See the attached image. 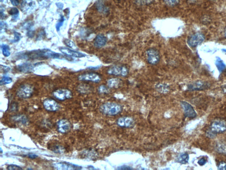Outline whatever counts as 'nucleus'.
<instances>
[{
	"mask_svg": "<svg viewBox=\"0 0 226 170\" xmlns=\"http://www.w3.org/2000/svg\"><path fill=\"white\" fill-rule=\"evenodd\" d=\"M25 56H24V58L27 57L28 58L37 59L42 57L47 59H66L69 61L73 60L72 58H70V56H69L57 53L47 49L32 51L28 53H25Z\"/></svg>",
	"mask_w": 226,
	"mask_h": 170,
	"instance_id": "obj_1",
	"label": "nucleus"
},
{
	"mask_svg": "<svg viewBox=\"0 0 226 170\" xmlns=\"http://www.w3.org/2000/svg\"><path fill=\"white\" fill-rule=\"evenodd\" d=\"M189 156L188 153H183L180 154L176 159V161L181 164H186L188 163Z\"/></svg>",
	"mask_w": 226,
	"mask_h": 170,
	"instance_id": "obj_24",
	"label": "nucleus"
},
{
	"mask_svg": "<svg viewBox=\"0 0 226 170\" xmlns=\"http://www.w3.org/2000/svg\"><path fill=\"white\" fill-rule=\"evenodd\" d=\"M53 167L55 169L59 170H78L81 169L79 166L65 162H58L53 164Z\"/></svg>",
	"mask_w": 226,
	"mask_h": 170,
	"instance_id": "obj_10",
	"label": "nucleus"
},
{
	"mask_svg": "<svg viewBox=\"0 0 226 170\" xmlns=\"http://www.w3.org/2000/svg\"><path fill=\"white\" fill-rule=\"evenodd\" d=\"M78 79L80 81H92L94 82H99L101 80L100 76L95 73H89L80 75Z\"/></svg>",
	"mask_w": 226,
	"mask_h": 170,
	"instance_id": "obj_13",
	"label": "nucleus"
},
{
	"mask_svg": "<svg viewBox=\"0 0 226 170\" xmlns=\"http://www.w3.org/2000/svg\"><path fill=\"white\" fill-rule=\"evenodd\" d=\"M122 107L119 104L114 102H107L100 107L101 113L106 115H117L122 111Z\"/></svg>",
	"mask_w": 226,
	"mask_h": 170,
	"instance_id": "obj_3",
	"label": "nucleus"
},
{
	"mask_svg": "<svg viewBox=\"0 0 226 170\" xmlns=\"http://www.w3.org/2000/svg\"><path fill=\"white\" fill-rule=\"evenodd\" d=\"M223 51H225V52H226V50L223 49Z\"/></svg>",
	"mask_w": 226,
	"mask_h": 170,
	"instance_id": "obj_49",
	"label": "nucleus"
},
{
	"mask_svg": "<svg viewBox=\"0 0 226 170\" xmlns=\"http://www.w3.org/2000/svg\"><path fill=\"white\" fill-rule=\"evenodd\" d=\"M0 27H1V31H2V30H4L7 29L8 27V24L6 23L4 21H1V23H0Z\"/></svg>",
	"mask_w": 226,
	"mask_h": 170,
	"instance_id": "obj_39",
	"label": "nucleus"
},
{
	"mask_svg": "<svg viewBox=\"0 0 226 170\" xmlns=\"http://www.w3.org/2000/svg\"><path fill=\"white\" fill-rule=\"evenodd\" d=\"M209 84L205 81H198L190 83L188 86V89L190 91H200L208 88Z\"/></svg>",
	"mask_w": 226,
	"mask_h": 170,
	"instance_id": "obj_16",
	"label": "nucleus"
},
{
	"mask_svg": "<svg viewBox=\"0 0 226 170\" xmlns=\"http://www.w3.org/2000/svg\"><path fill=\"white\" fill-rule=\"evenodd\" d=\"M224 35H225V37L226 38V28L225 29V30H224Z\"/></svg>",
	"mask_w": 226,
	"mask_h": 170,
	"instance_id": "obj_48",
	"label": "nucleus"
},
{
	"mask_svg": "<svg viewBox=\"0 0 226 170\" xmlns=\"http://www.w3.org/2000/svg\"><path fill=\"white\" fill-rule=\"evenodd\" d=\"M9 14L12 16V20L14 21H16L19 17V10L16 8H12L9 11Z\"/></svg>",
	"mask_w": 226,
	"mask_h": 170,
	"instance_id": "obj_26",
	"label": "nucleus"
},
{
	"mask_svg": "<svg viewBox=\"0 0 226 170\" xmlns=\"http://www.w3.org/2000/svg\"><path fill=\"white\" fill-rule=\"evenodd\" d=\"M153 1V0H136L137 3L140 5H148L151 4Z\"/></svg>",
	"mask_w": 226,
	"mask_h": 170,
	"instance_id": "obj_35",
	"label": "nucleus"
},
{
	"mask_svg": "<svg viewBox=\"0 0 226 170\" xmlns=\"http://www.w3.org/2000/svg\"><path fill=\"white\" fill-rule=\"evenodd\" d=\"M36 3L33 0H22L21 9L26 14L31 13L36 8Z\"/></svg>",
	"mask_w": 226,
	"mask_h": 170,
	"instance_id": "obj_14",
	"label": "nucleus"
},
{
	"mask_svg": "<svg viewBox=\"0 0 226 170\" xmlns=\"http://www.w3.org/2000/svg\"><path fill=\"white\" fill-rule=\"evenodd\" d=\"M12 81L13 80H12V78L6 77V76H4L1 80L0 83H1V85H5L11 83L12 82Z\"/></svg>",
	"mask_w": 226,
	"mask_h": 170,
	"instance_id": "obj_28",
	"label": "nucleus"
},
{
	"mask_svg": "<svg viewBox=\"0 0 226 170\" xmlns=\"http://www.w3.org/2000/svg\"><path fill=\"white\" fill-rule=\"evenodd\" d=\"M6 17V15L4 14V9H2V7H1V19H4Z\"/></svg>",
	"mask_w": 226,
	"mask_h": 170,
	"instance_id": "obj_44",
	"label": "nucleus"
},
{
	"mask_svg": "<svg viewBox=\"0 0 226 170\" xmlns=\"http://www.w3.org/2000/svg\"><path fill=\"white\" fill-rule=\"evenodd\" d=\"M14 38L13 40H11V42L13 43H14L19 42L21 38V34L16 31H14Z\"/></svg>",
	"mask_w": 226,
	"mask_h": 170,
	"instance_id": "obj_34",
	"label": "nucleus"
},
{
	"mask_svg": "<svg viewBox=\"0 0 226 170\" xmlns=\"http://www.w3.org/2000/svg\"><path fill=\"white\" fill-rule=\"evenodd\" d=\"M34 31L32 30H29L28 32V36L30 38H32L34 36Z\"/></svg>",
	"mask_w": 226,
	"mask_h": 170,
	"instance_id": "obj_43",
	"label": "nucleus"
},
{
	"mask_svg": "<svg viewBox=\"0 0 226 170\" xmlns=\"http://www.w3.org/2000/svg\"><path fill=\"white\" fill-rule=\"evenodd\" d=\"M18 69L20 71L23 72H30L32 71L33 66L32 64L29 63H24L18 66Z\"/></svg>",
	"mask_w": 226,
	"mask_h": 170,
	"instance_id": "obj_22",
	"label": "nucleus"
},
{
	"mask_svg": "<svg viewBox=\"0 0 226 170\" xmlns=\"http://www.w3.org/2000/svg\"><path fill=\"white\" fill-rule=\"evenodd\" d=\"M44 107L47 111L50 112H55L59 109V104L58 102L52 99H46L43 102Z\"/></svg>",
	"mask_w": 226,
	"mask_h": 170,
	"instance_id": "obj_12",
	"label": "nucleus"
},
{
	"mask_svg": "<svg viewBox=\"0 0 226 170\" xmlns=\"http://www.w3.org/2000/svg\"><path fill=\"white\" fill-rule=\"evenodd\" d=\"M164 1L167 5L171 6H176L179 2V0H164Z\"/></svg>",
	"mask_w": 226,
	"mask_h": 170,
	"instance_id": "obj_31",
	"label": "nucleus"
},
{
	"mask_svg": "<svg viewBox=\"0 0 226 170\" xmlns=\"http://www.w3.org/2000/svg\"><path fill=\"white\" fill-rule=\"evenodd\" d=\"M118 126L122 128H131L134 125V119L129 116H123L119 118L117 121Z\"/></svg>",
	"mask_w": 226,
	"mask_h": 170,
	"instance_id": "obj_11",
	"label": "nucleus"
},
{
	"mask_svg": "<svg viewBox=\"0 0 226 170\" xmlns=\"http://www.w3.org/2000/svg\"><path fill=\"white\" fill-rule=\"evenodd\" d=\"M181 105L183 109L185 116L190 118L196 117L197 113L190 104L186 101H182L181 102Z\"/></svg>",
	"mask_w": 226,
	"mask_h": 170,
	"instance_id": "obj_9",
	"label": "nucleus"
},
{
	"mask_svg": "<svg viewBox=\"0 0 226 170\" xmlns=\"http://www.w3.org/2000/svg\"><path fill=\"white\" fill-rule=\"evenodd\" d=\"M54 98L59 101H64L71 99L72 94L71 91L66 89H59L55 90L53 93Z\"/></svg>",
	"mask_w": 226,
	"mask_h": 170,
	"instance_id": "obj_6",
	"label": "nucleus"
},
{
	"mask_svg": "<svg viewBox=\"0 0 226 170\" xmlns=\"http://www.w3.org/2000/svg\"><path fill=\"white\" fill-rule=\"evenodd\" d=\"M1 48L3 55L5 57L9 56L10 55V48L9 46L6 44H3Z\"/></svg>",
	"mask_w": 226,
	"mask_h": 170,
	"instance_id": "obj_27",
	"label": "nucleus"
},
{
	"mask_svg": "<svg viewBox=\"0 0 226 170\" xmlns=\"http://www.w3.org/2000/svg\"><path fill=\"white\" fill-rule=\"evenodd\" d=\"M65 20V19L64 17L63 16H61V18H60V20H59V21H58V22L57 23V24H56V30L57 31H59V30H60V28H61V27L63 26V24H64V22Z\"/></svg>",
	"mask_w": 226,
	"mask_h": 170,
	"instance_id": "obj_30",
	"label": "nucleus"
},
{
	"mask_svg": "<svg viewBox=\"0 0 226 170\" xmlns=\"http://www.w3.org/2000/svg\"><path fill=\"white\" fill-rule=\"evenodd\" d=\"M226 131V121L222 120H216L212 122L207 135L210 138H213L218 134L224 133Z\"/></svg>",
	"mask_w": 226,
	"mask_h": 170,
	"instance_id": "obj_2",
	"label": "nucleus"
},
{
	"mask_svg": "<svg viewBox=\"0 0 226 170\" xmlns=\"http://www.w3.org/2000/svg\"><path fill=\"white\" fill-rule=\"evenodd\" d=\"M107 73L110 75L125 77L128 74V70L125 66H114L107 70Z\"/></svg>",
	"mask_w": 226,
	"mask_h": 170,
	"instance_id": "obj_7",
	"label": "nucleus"
},
{
	"mask_svg": "<svg viewBox=\"0 0 226 170\" xmlns=\"http://www.w3.org/2000/svg\"><path fill=\"white\" fill-rule=\"evenodd\" d=\"M97 8L98 10L101 12H104L107 11V8L102 1H99L97 4Z\"/></svg>",
	"mask_w": 226,
	"mask_h": 170,
	"instance_id": "obj_32",
	"label": "nucleus"
},
{
	"mask_svg": "<svg viewBox=\"0 0 226 170\" xmlns=\"http://www.w3.org/2000/svg\"><path fill=\"white\" fill-rule=\"evenodd\" d=\"M13 120L17 123H20L23 125H27L28 123V119L23 115L14 116L12 117Z\"/></svg>",
	"mask_w": 226,
	"mask_h": 170,
	"instance_id": "obj_21",
	"label": "nucleus"
},
{
	"mask_svg": "<svg viewBox=\"0 0 226 170\" xmlns=\"http://www.w3.org/2000/svg\"><path fill=\"white\" fill-rule=\"evenodd\" d=\"M7 169L9 170H22V168L16 165L11 164L9 165L8 166Z\"/></svg>",
	"mask_w": 226,
	"mask_h": 170,
	"instance_id": "obj_36",
	"label": "nucleus"
},
{
	"mask_svg": "<svg viewBox=\"0 0 226 170\" xmlns=\"http://www.w3.org/2000/svg\"><path fill=\"white\" fill-rule=\"evenodd\" d=\"M147 59L149 64L151 65L157 64L160 60V56L157 51L154 49H150L146 52Z\"/></svg>",
	"mask_w": 226,
	"mask_h": 170,
	"instance_id": "obj_8",
	"label": "nucleus"
},
{
	"mask_svg": "<svg viewBox=\"0 0 226 170\" xmlns=\"http://www.w3.org/2000/svg\"><path fill=\"white\" fill-rule=\"evenodd\" d=\"M215 149L216 151L220 153L226 155V141H219L215 144Z\"/></svg>",
	"mask_w": 226,
	"mask_h": 170,
	"instance_id": "obj_20",
	"label": "nucleus"
},
{
	"mask_svg": "<svg viewBox=\"0 0 226 170\" xmlns=\"http://www.w3.org/2000/svg\"><path fill=\"white\" fill-rule=\"evenodd\" d=\"M156 90L160 93L166 94L169 92L170 87L165 84L159 83L157 84L156 86Z\"/></svg>",
	"mask_w": 226,
	"mask_h": 170,
	"instance_id": "obj_23",
	"label": "nucleus"
},
{
	"mask_svg": "<svg viewBox=\"0 0 226 170\" xmlns=\"http://www.w3.org/2000/svg\"><path fill=\"white\" fill-rule=\"evenodd\" d=\"M56 6H57L59 9H63V8L64 7V5L62 3H60V2H58V3H57L56 4Z\"/></svg>",
	"mask_w": 226,
	"mask_h": 170,
	"instance_id": "obj_45",
	"label": "nucleus"
},
{
	"mask_svg": "<svg viewBox=\"0 0 226 170\" xmlns=\"http://www.w3.org/2000/svg\"><path fill=\"white\" fill-rule=\"evenodd\" d=\"M28 156L30 158L33 159H35L38 156H36V155H34V154H30V155H29Z\"/></svg>",
	"mask_w": 226,
	"mask_h": 170,
	"instance_id": "obj_46",
	"label": "nucleus"
},
{
	"mask_svg": "<svg viewBox=\"0 0 226 170\" xmlns=\"http://www.w3.org/2000/svg\"><path fill=\"white\" fill-rule=\"evenodd\" d=\"M33 92L34 89L31 86L28 84H25L22 85L18 89L16 95L20 99H27L32 96Z\"/></svg>",
	"mask_w": 226,
	"mask_h": 170,
	"instance_id": "obj_4",
	"label": "nucleus"
},
{
	"mask_svg": "<svg viewBox=\"0 0 226 170\" xmlns=\"http://www.w3.org/2000/svg\"><path fill=\"white\" fill-rule=\"evenodd\" d=\"M1 3L4 4H6L8 3V0H1Z\"/></svg>",
	"mask_w": 226,
	"mask_h": 170,
	"instance_id": "obj_47",
	"label": "nucleus"
},
{
	"mask_svg": "<svg viewBox=\"0 0 226 170\" xmlns=\"http://www.w3.org/2000/svg\"><path fill=\"white\" fill-rule=\"evenodd\" d=\"M60 51L64 55L70 57L75 58H82L85 56L86 55L84 53L75 51L66 47H62L60 48Z\"/></svg>",
	"mask_w": 226,
	"mask_h": 170,
	"instance_id": "obj_17",
	"label": "nucleus"
},
{
	"mask_svg": "<svg viewBox=\"0 0 226 170\" xmlns=\"http://www.w3.org/2000/svg\"><path fill=\"white\" fill-rule=\"evenodd\" d=\"M133 168L130 167V166H119L118 167V169H120V170H129V169H132Z\"/></svg>",
	"mask_w": 226,
	"mask_h": 170,
	"instance_id": "obj_42",
	"label": "nucleus"
},
{
	"mask_svg": "<svg viewBox=\"0 0 226 170\" xmlns=\"http://www.w3.org/2000/svg\"><path fill=\"white\" fill-rule=\"evenodd\" d=\"M219 170H226V163L224 162H220L218 166Z\"/></svg>",
	"mask_w": 226,
	"mask_h": 170,
	"instance_id": "obj_38",
	"label": "nucleus"
},
{
	"mask_svg": "<svg viewBox=\"0 0 226 170\" xmlns=\"http://www.w3.org/2000/svg\"><path fill=\"white\" fill-rule=\"evenodd\" d=\"M122 81L120 79L113 78L108 80L107 83L109 87L110 88H116L121 86Z\"/></svg>",
	"mask_w": 226,
	"mask_h": 170,
	"instance_id": "obj_19",
	"label": "nucleus"
},
{
	"mask_svg": "<svg viewBox=\"0 0 226 170\" xmlns=\"http://www.w3.org/2000/svg\"><path fill=\"white\" fill-rule=\"evenodd\" d=\"M207 162V160L205 158L202 157L198 161V163L199 165L203 166L206 164Z\"/></svg>",
	"mask_w": 226,
	"mask_h": 170,
	"instance_id": "obj_37",
	"label": "nucleus"
},
{
	"mask_svg": "<svg viewBox=\"0 0 226 170\" xmlns=\"http://www.w3.org/2000/svg\"><path fill=\"white\" fill-rule=\"evenodd\" d=\"M107 42V39L102 34H99L95 39L94 44L96 48L100 49L104 47Z\"/></svg>",
	"mask_w": 226,
	"mask_h": 170,
	"instance_id": "obj_18",
	"label": "nucleus"
},
{
	"mask_svg": "<svg viewBox=\"0 0 226 170\" xmlns=\"http://www.w3.org/2000/svg\"><path fill=\"white\" fill-rule=\"evenodd\" d=\"M205 39V36L202 33L197 32L189 37L187 43L190 47L195 48L201 44Z\"/></svg>",
	"mask_w": 226,
	"mask_h": 170,
	"instance_id": "obj_5",
	"label": "nucleus"
},
{
	"mask_svg": "<svg viewBox=\"0 0 226 170\" xmlns=\"http://www.w3.org/2000/svg\"><path fill=\"white\" fill-rule=\"evenodd\" d=\"M215 66L220 72H222L226 68V65L222 60L220 58H216L215 60Z\"/></svg>",
	"mask_w": 226,
	"mask_h": 170,
	"instance_id": "obj_25",
	"label": "nucleus"
},
{
	"mask_svg": "<svg viewBox=\"0 0 226 170\" xmlns=\"http://www.w3.org/2000/svg\"><path fill=\"white\" fill-rule=\"evenodd\" d=\"M64 43L66 46H68L71 49H77V47H76V45L74 44V43L70 39H65Z\"/></svg>",
	"mask_w": 226,
	"mask_h": 170,
	"instance_id": "obj_29",
	"label": "nucleus"
},
{
	"mask_svg": "<svg viewBox=\"0 0 226 170\" xmlns=\"http://www.w3.org/2000/svg\"><path fill=\"white\" fill-rule=\"evenodd\" d=\"M11 3L13 6H18L19 4V0H10Z\"/></svg>",
	"mask_w": 226,
	"mask_h": 170,
	"instance_id": "obj_41",
	"label": "nucleus"
},
{
	"mask_svg": "<svg viewBox=\"0 0 226 170\" xmlns=\"http://www.w3.org/2000/svg\"><path fill=\"white\" fill-rule=\"evenodd\" d=\"M57 129L61 134H66L70 131L71 127L70 122L66 119H62L57 123Z\"/></svg>",
	"mask_w": 226,
	"mask_h": 170,
	"instance_id": "obj_15",
	"label": "nucleus"
},
{
	"mask_svg": "<svg viewBox=\"0 0 226 170\" xmlns=\"http://www.w3.org/2000/svg\"><path fill=\"white\" fill-rule=\"evenodd\" d=\"M98 91L100 94H107L109 90L108 88L104 85H101L98 88Z\"/></svg>",
	"mask_w": 226,
	"mask_h": 170,
	"instance_id": "obj_33",
	"label": "nucleus"
},
{
	"mask_svg": "<svg viewBox=\"0 0 226 170\" xmlns=\"http://www.w3.org/2000/svg\"><path fill=\"white\" fill-rule=\"evenodd\" d=\"M45 36V32L43 31H42L39 32V33H38L37 39H38V40L42 39Z\"/></svg>",
	"mask_w": 226,
	"mask_h": 170,
	"instance_id": "obj_40",
	"label": "nucleus"
}]
</instances>
